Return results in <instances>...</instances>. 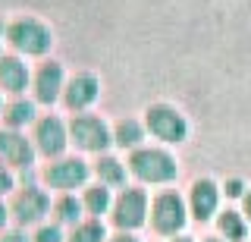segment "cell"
I'll list each match as a JSON object with an SVG mask.
<instances>
[{
  "mask_svg": "<svg viewBox=\"0 0 251 242\" xmlns=\"http://www.w3.org/2000/svg\"><path fill=\"white\" fill-rule=\"evenodd\" d=\"M28 85V66L19 57H0V88L19 95Z\"/></svg>",
  "mask_w": 251,
  "mask_h": 242,
  "instance_id": "14",
  "label": "cell"
},
{
  "mask_svg": "<svg viewBox=\"0 0 251 242\" xmlns=\"http://www.w3.org/2000/svg\"><path fill=\"white\" fill-rule=\"evenodd\" d=\"M145 214H148V195L141 189H126L120 195V201H116V208H113V220L123 230L141 226L145 223Z\"/></svg>",
  "mask_w": 251,
  "mask_h": 242,
  "instance_id": "6",
  "label": "cell"
},
{
  "mask_svg": "<svg viewBox=\"0 0 251 242\" xmlns=\"http://www.w3.org/2000/svg\"><path fill=\"white\" fill-rule=\"evenodd\" d=\"M217 201H220V192L210 179H198V183L192 186V214L198 217V220H207V217L214 214Z\"/></svg>",
  "mask_w": 251,
  "mask_h": 242,
  "instance_id": "13",
  "label": "cell"
},
{
  "mask_svg": "<svg viewBox=\"0 0 251 242\" xmlns=\"http://www.w3.org/2000/svg\"><path fill=\"white\" fill-rule=\"evenodd\" d=\"M226 192H229V195H242V183H239V179H232V183H226Z\"/></svg>",
  "mask_w": 251,
  "mask_h": 242,
  "instance_id": "24",
  "label": "cell"
},
{
  "mask_svg": "<svg viewBox=\"0 0 251 242\" xmlns=\"http://www.w3.org/2000/svg\"><path fill=\"white\" fill-rule=\"evenodd\" d=\"M38 242H63V233L57 226H44V230L38 233Z\"/></svg>",
  "mask_w": 251,
  "mask_h": 242,
  "instance_id": "22",
  "label": "cell"
},
{
  "mask_svg": "<svg viewBox=\"0 0 251 242\" xmlns=\"http://www.w3.org/2000/svg\"><path fill=\"white\" fill-rule=\"evenodd\" d=\"M3 120H6V126H10V129H19V126H25V123H31V120H35V104H31V101H16V104H10V107H6Z\"/></svg>",
  "mask_w": 251,
  "mask_h": 242,
  "instance_id": "15",
  "label": "cell"
},
{
  "mask_svg": "<svg viewBox=\"0 0 251 242\" xmlns=\"http://www.w3.org/2000/svg\"><path fill=\"white\" fill-rule=\"evenodd\" d=\"M85 208H88V214H104L110 208V192L104 186H94V189L85 192Z\"/></svg>",
  "mask_w": 251,
  "mask_h": 242,
  "instance_id": "18",
  "label": "cell"
},
{
  "mask_svg": "<svg viewBox=\"0 0 251 242\" xmlns=\"http://www.w3.org/2000/svg\"><path fill=\"white\" fill-rule=\"evenodd\" d=\"M0 158L13 167H31L35 163V148L22 132L16 129H3L0 132Z\"/></svg>",
  "mask_w": 251,
  "mask_h": 242,
  "instance_id": "10",
  "label": "cell"
},
{
  "mask_svg": "<svg viewBox=\"0 0 251 242\" xmlns=\"http://www.w3.org/2000/svg\"><path fill=\"white\" fill-rule=\"evenodd\" d=\"M100 239H104V226L98 220L75 226V233H73V242H100Z\"/></svg>",
  "mask_w": 251,
  "mask_h": 242,
  "instance_id": "20",
  "label": "cell"
},
{
  "mask_svg": "<svg viewBox=\"0 0 251 242\" xmlns=\"http://www.w3.org/2000/svg\"><path fill=\"white\" fill-rule=\"evenodd\" d=\"M176 242H192V239H176Z\"/></svg>",
  "mask_w": 251,
  "mask_h": 242,
  "instance_id": "29",
  "label": "cell"
},
{
  "mask_svg": "<svg viewBox=\"0 0 251 242\" xmlns=\"http://www.w3.org/2000/svg\"><path fill=\"white\" fill-rule=\"evenodd\" d=\"M245 214L251 217V195H248V198H245Z\"/></svg>",
  "mask_w": 251,
  "mask_h": 242,
  "instance_id": "27",
  "label": "cell"
},
{
  "mask_svg": "<svg viewBox=\"0 0 251 242\" xmlns=\"http://www.w3.org/2000/svg\"><path fill=\"white\" fill-rule=\"evenodd\" d=\"M100 95V82L94 79L91 73H78L69 79V85L63 88V101H66L69 110H85V107H91L94 101Z\"/></svg>",
  "mask_w": 251,
  "mask_h": 242,
  "instance_id": "8",
  "label": "cell"
},
{
  "mask_svg": "<svg viewBox=\"0 0 251 242\" xmlns=\"http://www.w3.org/2000/svg\"><path fill=\"white\" fill-rule=\"evenodd\" d=\"M0 242H28L25 236H22V233H10V236H3Z\"/></svg>",
  "mask_w": 251,
  "mask_h": 242,
  "instance_id": "25",
  "label": "cell"
},
{
  "mask_svg": "<svg viewBox=\"0 0 251 242\" xmlns=\"http://www.w3.org/2000/svg\"><path fill=\"white\" fill-rule=\"evenodd\" d=\"M113 242H138V239H132V236H120V239H113Z\"/></svg>",
  "mask_w": 251,
  "mask_h": 242,
  "instance_id": "28",
  "label": "cell"
},
{
  "mask_svg": "<svg viewBox=\"0 0 251 242\" xmlns=\"http://www.w3.org/2000/svg\"><path fill=\"white\" fill-rule=\"evenodd\" d=\"M220 233H223L226 239H245V223H242V217L235 214V211H226V214L220 217Z\"/></svg>",
  "mask_w": 251,
  "mask_h": 242,
  "instance_id": "19",
  "label": "cell"
},
{
  "mask_svg": "<svg viewBox=\"0 0 251 242\" xmlns=\"http://www.w3.org/2000/svg\"><path fill=\"white\" fill-rule=\"evenodd\" d=\"M0 110H3V104H0Z\"/></svg>",
  "mask_w": 251,
  "mask_h": 242,
  "instance_id": "30",
  "label": "cell"
},
{
  "mask_svg": "<svg viewBox=\"0 0 251 242\" xmlns=\"http://www.w3.org/2000/svg\"><path fill=\"white\" fill-rule=\"evenodd\" d=\"M151 220L157 226V233H179L185 226V205L176 192H163L154 198V214Z\"/></svg>",
  "mask_w": 251,
  "mask_h": 242,
  "instance_id": "5",
  "label": "cell"
},
{
  "mask_svg": "<svg viewBox=\"0 0 251 242\" xmlns=\"http://www.w3.org/2000/svg\"><path fill=\"white\" fill-rule=\"evenodd\" d=\"M47 211H50V198H47L41 189H35V186H28L25 192L16 195L13 214H16V220H19V223H38Z\"/></svg>",
  "mask_w": 251,
  "mask_h": 242,
  "instance_id": "11",
  "label": "cell"
},
{
  "mask_svg": "<svg viewBox=\"0 0 251 242\" xmlns=\"http://www.w3.org/2000/svg\"><path fill=\"white\" fill-rule=\"evenodd\" d=\"M148 129H151L157 138H163V142H185V135H188L185 116L170 104L148 107Z\"/></svg>",
  "mask_w": 251,
  "mask_h": 242,
  "instance_id": "3",
  "label": "cell"
},
{
  "mask_svg": "<svg viewBox=\"0 0 251 242\" xmlns=\"http://www.w3.org/2000/svg\"><path fill=\"white\" fill-rule=\"evenodd\" d=\"M6 41L13 44L19 54H28V57H44L53 44V32L44 26V22L31 19V16H22V19H13L6 26Z\"/></svg>",
  "mask_w": 251,
  "mask_h": 242,
  "instance_id": "1",
  "label": "cell"
},
{
  "mask_svg": "<svg viewBox=\"0 0 251 242\" xmlns=\"http://www.w3.org/2000/svg\"><path fill=\"white\" fill-rule=\"evenodd\" d=\"M3 223H6V208L0 205V226H3Z\"/></svg>",
  "mask_w": 251,
  "mask_h": 242,
  "instance_id": "26",
  "label": "cell"
},
{
  "mask_svg": "<svg viewBox=\"0 0 251 242\" xmlns=\"http://www.w3.org/2000/svg\"><path fill=\"white\" fill-rule=\"evenodd\" d=\"M98 176H100L104 186H123L126 183V170L116 158H100L98 161Z\"/></svg>",
  "mask_w": 251,
  "mask_h": 242,
  "instance_id": "16",
  "label": "cell"
},
{
  "mask_svg": "<svg viewBox=\"0 0 251 242\" xmlns=\"http://www.w3.org/2000/svg\"><path fill=\"white\" fill-rule=\"evenodd\" d=\"M44 179H47V186H53V189H75V186H82L85 179H88V167H85L78 158L57 161V163H50V167L44 170Z\"/></svg>",
  "mask_w": 251,
  "mask_h": 242,
  "instance_id": "9",
  "label": "cell"
},
{
  "mask_svg": "<svg viewBox=\"0 0 251 242\" xmlns=\"http://www.w3.org/2000/svg\"><path fill=\"white\" fill-rule=\"evenodd\" d=\"M10 189H13V173H10V167L0 163V195H6Z\"/></svg>",
  "mask_w": 251,
  "mask_h": 242,
  "instance_id": "23",
  "label": "cell"
},
{
  "mask_svg": "<svg viewBox=\"0 0 251 242\" xmlns=\"http://www.w3.org/2000/svg\"><path fill=\"white\" fill-rule=\"evenodd\" d=\"M63 66L60 63H44L41 69H38V76H35V95L41 104H53L60 95H63Z\"/></svg>",
  "mask_w": 251,
  "mask_h": 242,
  "instance_id": "12",
  "label": "cell"
},
{
  "mask_svg": "<svg viewBox=\"0 0 251 242\" xmlns=\"http://www.w3.org/2000/svg\"><path fill=\"white\" fill-rule=\"evenodd\" d=\"M132 173H135L141 183H170V179H176L179 167L176 161L170 158L167 151H160V148H141V151L132 154Z\"/></svg>",
  "mask_w": 251,
  "mask_h": 242,
  "instance_id": "2",
  "label": "cell"
},
{
  "mask_svg": "<svg viewBox=\"0 0 251 242\" xmlns=\"http://www.w3.org/2000/svg\"><path fill=\"white\" fill-rule=\"evenodd\" d=\"M35 145H38L41 154H47V158H57V154L66 151L69 132H66V126H63V120H57V116H44V120L38 123V129H35Z\"/></svg>",
  "mask_w": 251,
  "mask_h": 242,
  "instance_id": "7",
  "label": "cell"
},
{
  "mask_svg": "<svg viewBox=\"0 0 251 242\" xmlns=\"http://www.w3.org/2000/svg\"><path fill=\"white\" fill-rule=\"evenodd\" d=\"M116 145H123V148H135L141 145V138H145V132H141V126L135 120H123L120 126H116Z\"/></svg>",
  "mask_w": 251,
  "mask_h": 242,
  "instance_id": "17",
  "label": "cell"
},
{
  "mask_svg": "<svg viewBox=\"0 0 251 242\" xmlns=\"http://www.w3.org/2000/svg\"><path fill=\"white\" fill-rule=\"evenodd\" d=\"M57 211H60V217H63V220H69V223H75L78 217H82V205H78L73 195H69V198H63L60 205H57Z\"/></svg>",
  "mask_w": 251,
  "mask_h": 242,
  "instance_id": "21",
  "label": "cell"
},
{
  "mask_svg": "<svg viewBox=\"0 0 251 242\" xmlns=\"http://www.w3.org/2000/svg\"><path fill=\"white\" fill-rule=\"evenodd\" d=\"M69 138L82 151H104L110 145V132L104 126V120H98V116H75L73 126H69Z\"/></svg>",
  "mask_w": 251,
  "mask_h": 242,
  "instance_id": "4",
  "label": "cell"
}]
</instances>
